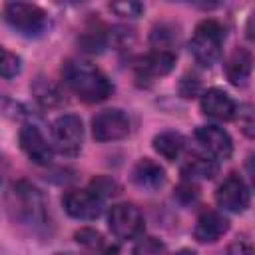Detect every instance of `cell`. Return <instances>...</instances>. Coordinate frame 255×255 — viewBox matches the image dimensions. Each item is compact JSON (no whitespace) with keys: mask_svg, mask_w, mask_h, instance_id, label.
Returning <instances> with one entry per match:
<instances>
[{"mask_svg":"<svg viewBox=\"0 0 255 255\" xmlns=\"http://www.w3.org/2000/svg\"><path fill=\"white\" fill-rule=\"evenodd\" d=\"M62 76H64L66 86L80 100L88 104H98V102L108 100V96L114 90L108 76L100 68L84 60H68L62 66Z\"/></svg>","mask_w":255,"mask_h":255,"instance_id":"6da1fadb","label":"cell"},{"mask_svg":"<svg viewBox=\"0 0 255 255\" xmlns=\"http://www.w3.org/2000/svg\"><path fill=\"white\" fill-rule=\"evenodd\" d=\"M225 40V30L215 20H203L189 42V52L197 64L209 68L221 58V48Z\"/></svg>","mask_w":255,"mask_h":255,"instance_id":"7a4b0ae2","label":"cell"},{"mask_svg":"<svg viewBox=\"0 0 255 255\" xmlns=\"http://www.w3.org/2000/svg\"><path fill=\"white\" fill-rule=\"evenodd\" d=\"M12 209L18 219H22L28 225H42L46 223V201L42 193L26 183L18 181L12 189Z\"/></svg>","mask_w":255,"mask_h":255,"instance_id":"3957f363","label":"cell"},{"mask_svg":"<svg viewBox=\"0 0 255 255\" xmlns=\"http://www.w3.org/2000/svg\"><path fill=\"white\" fill-rule=\"evenodd\" d=\"M6 22L22 36H40L48 26V16L42 8L28 2H12L4 10Z\"/></svg>","mask_w":255,"mask_h":255,"instance_id":"277c9868","label":"cell"},{"mask_svg":"<svg viewBox=\"0 0 255 255\" xmlns=\"http://www.w3.org/2000/svg\"><path fill=\"white\" fill-rule=\"evenodd\" d=\"M52 141L54 147L64 155H76L82 149L84 126L82 120L74 114H64L52 124Z\"/></svg>","mask_w":255,"mask_h":255,"instance_id":"5b68a950","label":"cell"},{"mask_svg":"<svg viewBox=\"0 0 255 255\" xmlns=\"http://www.w3.org/2000/svg\"><path fill=\"white\" fill-rule=\"evenodd\" d=\"M108 223H110V231L120 241H131L143 233V217L133 203L114 205L108 215Z\"/></svg>","mask_w":255,"mask_h":255,"instance_id":"8992f818","label":"cell"},{"mask_svg":"<svg viewBox=\"0 0 255 255\" xmlns=\"http://www.w3.org/2000/svg\"><path fill=\"white\" fill-rule=\"evenodd\" d=\"M128 133H129V120L118 108L104 110L92 120V135L96 141H118L124 139Z\"/></svg>","mask_w":255,"mask_h":255,"instance_id":"52a82bcc","label":"cell"},{"mask_svg":"<svg viewBox=\"0 0 255 255\" xmlns=\"http://www.w3.org/2000/svg\"><path fill=\"white\" fill-rule=\"evenodd\" d=\"M64 209L68 215L82 219V221H94L104 211V197H100L92 189H74L68 191L62 199Z\"/></svg>","mask_w":255,"mask_h":255,"instance_id":"ba28073f","label":"cell"},{"mask_svg":"<svg viewBox=\"0 0 255 255\" xmlns=\"http://www.w3.org/2000/svg\"><path fill=\"white\" fill-rule=\"evenodd\" d=\"M215 199H217V205L221 209L231 211V213H241L249 207L251 195H249V187L243 181V177L237 173H231L217 187Z\"/></svg>","mask_w":255,"mask_h":255,"instance_id":"9c48e42d","label":"cell"},{"mask_svg":"<svg viewBox=\"0 0 255 255\" xmlns=\"http://www.w3.org/2000/svg\"><path fill=\"white\" fill-rule=\"evenodd\" d=\"M20 145L24 149V153L38 165H48L54 157V149L48 143V139L44 137V133L40 131V128H36L34 124H26L20 129Z\"/></svg>","mask_w":255,"mask_h":255,"instance_id":"30bf717a","label":"cell"},{"mask_svg":"<svg viewBox=\"0 0 255 255\" xmlns=\"http://www.w3.org/2000/svg\"><path fill=\"white\" fill-rule=\"evenodd\" d=\"M195 139L213 159H229L233 153V141L229 133L219 126H201L195 129Z\"/></svg>","mask_w":255,"mask_h":255,"instance_id":"8fae6325","label":"cell"},{"mask_svg":"<svg viewBox=\"0 0 255 255\" xmlns=\"http://www.w3.org/2000/svg\"><path fill=\"white\" fill-rule=\"evenodd\" d=\"M201 112L217 122H229L237 114V106L231 96L219 88H211L201 96Z\"/></svg>","mask_w":255,"mask_h":255,"instance_id":"7c38bea8","label":"cell"},{"mask_svg":"<svg viewBox=\"0 0 255 255\" xmlns=\"http://www.w3.org/2000/svg\"><path fill=\"white\" fill-rule=\"evenodd\" d=\"M175 64V54L171 50H153L147 56L139 58L135 62V74L137 78H157V76H165Z\"/></svg>","mask_w":255,"mask_h":255,"instance_id":"4fadbf2b","label":"cell"},{"mask_svg":"<svg viewBox=\"0 0 255 255\" xmlns=\"http://www.w3.org/2000/svg\"><path fill=\"white\" fill-rule=\"evenodd\" d=\"M229 229V221L219 213V211H203L199 217H197V223H195V229H193V235L199 243H213L217 241L225 231Z\"/></svg>","mask_w":255,"mask_h":255,"instance_id":"5bb4252c","label":"cell"},{"mask_svg":"<svg viewBox=\"0 0 255 255\" xmlns=\"http://www.w3.org/2000/svg\"><path fill=\"white\" fill-rule=\"evenodd\" d=\"M131 177H133V183H135L137 187L153 191V189H157V187L163 185V181H165V171H163V167H161L159 163H155L153 159L143 157V159H139V161L135 163V167H133V171H131Z\"/></svg>","mask_w":255,"mask_h":255,"instance_id":"9a60e30c","label":"cell"},{"mask_svg":"<svg viewBox=\"0 0 255 255\" xmlns=\"http://www.w3.org/2000/svg\"><path fill=\"white\" fill-rule=\"evenodd\" d=\"M251 66H253V58H251L249 50L237 48V50L227 58V64H225L227 80H229L233 86H245L247 80H249V76H251Z\"/></svg>","mask_w":255,"mask_h":255,"instance_id":"2e32d148","label":"cell"},{"mask_svg":"<svg viewBox=\"0 0 255 255\" xmlns=\"http://www.w3.org/2000/svg\"><path fill=\"white\" fill-rule=\"evenodd\" d=\"M153 149L167 161H175L183 149H185V139L177 131H161L153 137Z\"/></svg>","mask_w":255,"mask_h":255,"instance_id":"e0dca14e","label":"cell"},{"mask_svg":"<svg viewBox=\"0 0 255 255\" xmlns=\"http://www.w3.org/2000/svg\"><path fill=\"white\" fill-rule=\"evenodd\" d=\"M181 173H183L185 179H191V181H195V179H211L217 173V163H215V159H209L205 155H195L183 165Z\"/></svg>","mask_w":255,"mask_h":255,"instance_id":"ac0fdd59","label":"cell"},{"mask_svg":"<svg viewBox=\"0 0 255 255\" xmlns=\"http://www.w3.org/2000/svg\"><path fill=\"white\" fill-rule=\"evenodd\" d=\"M34 94H36V100L44 106V108H56L60 102H62V92L58 90L56 84L48 82V80H38L34 84Z\"/></svg>","mask_w":255,"mask_h":255,"instance_id":"d6986e66","label":"cell"},{"mask_svg":"<svg viewBox=\"0 0 255 255\" xmlns=\"http://www.w3.org/2000/svg\"><path fill=\"white\" fill-rule=\"evenodd\" d=\"M149 40L155 50H171V44L177 40V32L165 24H159L157 28H153Z\"/></svg>","mask_w":255,"mask_h":255,"instance_id":"ffe728a7","label":"cell"},{"mask_svg":"<svg viewBox=\"0 0 255 255\" xmlns=\"http://www.w3.org/2000/svg\"><path fill=\"white\" fill-rule=\"evenodd\" d=\"M20 68H22L20 58L0 46V78H14L16 74H20Z\"/></svg>","mask_w":255,"mask_h":255,"instance_id":"44dd1931","label":"cell"},{"mask_svg":"<svg viewBox=\"0 0 255 255\" xmlns=\"http://www.w3.org/2000/svg\"><path fill=\"white\" fill-rule=\"evenodd\" d=\"M110 8L114 14L122 16V18H137L143 10L139 0H114L110 4Z\"/></svg>","mask_w":255,"mask_h":255,"instance_id":"7402d4cb","label":"cell"},{"mask_svg":"<svg viewBox=\"0 0 255 255\" xmlns=\"http://www.w3.org/2000/svg\"><path fill=\"white\" fill-rule=\"evenodd\" d=\"M74 237H76V241H78L80 245H86V247H90V249H106V247H104V237H102V233H98L96 229L84 227V229L76 231Z\"/></svg>","mask_w":255,"mask_h":255,"instance_id":"603a6c76","label":"cell"},{"mask_svg":"<svg viewBox=\"0 0 255 255\" xmlns=\"http://www.w3.org/2000/svg\"><path fill=\"white\" fill-rule=\"evenodd\" d=\"M80 44H82V50H86V52H102V48L106 46V34L102 30L86 32L82 36Z\"/></svg>","mask_w":255,"mask_h":255,"instance_id":"cb8c5ba5","label":"cell"},{"mask_svg":"<svg viewBox=\"0 0 255 255\" xmlns=\"http://www.w3.org/2000/svg\"><path fill=\"white\" fill-rule=\"evenodd\" d=\"M92 191H96L100 197H108V195H114L116 193V183L112 181V179H108V177H98V179H94L92 181V187H90Z\"/></svg>","mask_w":255,"mask_h":255,"instance_id":"d4e9b609","label":"cell"},{"mask_svg":"<svg viewBox=\"0 0 255 255\" xmlns=\"http://www.w3.org/2000/svg\"><path fill=\"white\" fill-rule=\"evenodd\" d=\"M237 112H239V126H241V129L245 131L247 137H253V128H255V124H253L251 106H241Z\"/></svg>","mask_w":255,"mask_h":255,"instance_id":"484cf974","label":"cell"},{"mask_svg":"<svg viewBox=\"0 0 255 255\" xmlns=\"http://www.w3.org/2000/svg\"><path fill=\"white\" fill-rule=\"evenodd\" d=\"M161 249H163V245L157 243V241H153V239L149 237V239H147V245L141 243V245L135 247V253H141V251H143V253H145V251H161Z\"/></svg>","mask_w":255,"mask_h":255,"instance_id":"4316f807","label":"cell"},{"mask_svg":"<svg viewBox=\"0 0 255 255\" xmlns=\"http://www.w3.org/2000/svg\"><path fill=\"white\" fill-rule=\"evenodd\" d=\"M58 4H82V2H86V0H56Z\"/></svg>","mask_w":255,"mask_h":255,"instance_id":"83f0119b","label":"cell"},{"mask_svg":"<svg viewBox=\"0 0 255 255\" xmlns=\"http://www.w3.org/2000/svg\"><path fill=\"white\" fill-rule=\"evenodd\" d=\"M185 2H193V4H197V6H209V0H185Z\"/></svg>","mask_w":255,"mask_h":255,"instance_id":"f1b7e54d","label":"cell"}]
</instances>
